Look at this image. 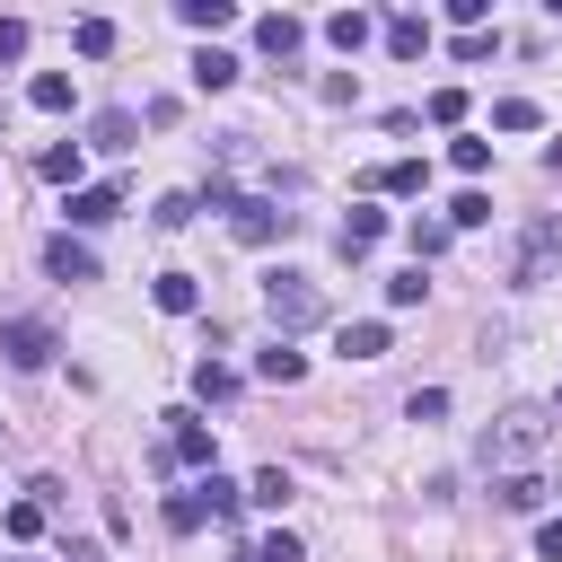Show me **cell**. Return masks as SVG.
<instances>
[{
  "instance_id": "obj_14",
  "label": "cell",
  "mask_w": 562,
  "mask_h": 562,
  "mask_svg": "<svg viewBox=\"0 0 562 562\" xmlns=\"http://www.w3.org/2000/svg\"><path fill=\"white\" fill-rule=\"evenodd\" d=\"M158 307H167V316H193V307H202V281H193V272H158Z\"/></svg>"
},
{
  "instance_id": "obj_26",
  "label": "cell",
  "mask_w": 562,
  "mask_h": 562,
  "mask_svg": "<svg viewBox=\"0 0 562 562\" xmlns=\"http://www.w3.org/2000/svg\"><path fill=\"white\" fill-rule=\"evenodd\" d=\"M132 132H140V123H132L123 105H114V114H97V149H132Z\"/></svg>"
},
{
  "instance_id": "obj_25",
  "label": "cell",
  "mask_w": 562,
  "mask_h": 562,
  "mask_svg": "<svg viewBox=\"0 0 562 562\" xmlns=\"http://www.w3.org/2000/svg\"><path fill=\"white\" fill-rule=\"evenodd\" d=\"M0 527H9L18 544H35V536H44V501H9V518H0Z\"/></svg>"
},
{
  "instance_id": "obj_30",
  "label": "cell",
  "mask_w": 562,
  "mask_h": 562,
  "mask_svg": "<svg viewBox=\"0 0 562 562\" xmlns=\"http://www.w3.org/2000/svg\"><path fill=\"white\" fill-rule=\"evenodd\" d=\"M492 123H501V132H536V105H527V97H501Z\"/></svg>"
},
{
  "instance_id": "obj_20",
  "label": "cell",
  "mask_w": 562,
  "mask_h": 562,
  "mask_svg": "<svg viewBox=\"0 0 562 562\" xmlns=\"http://www.w3.org/2000/svg\"><path fill=\"white\" fill-rule=\"evenodd\" d=\"M378 184H386V193H422V184H430V167H422V158H386V167H378Z\"/></svg>"
},
{
  "instance_id": "obj_37",
  "label": "cell",
  "mask_w": 562,
  "mask_h": 562,
  "mask_svg": "<svg viewBox=\"0 0 562 562\" xmlns=\"http://www.w3.org/2000/svg\"><path fill=\"white\" fill-rule=\"evenodd\" d=\"M26 53V18H0V61H18Z\"/></svg>"
},
{
  "instance_id": "obj_1",
  "label": "cell",
  "mask_w": 562,
  "mask_h": 562,
  "mask_svg": "<svg viewBox=\"0 0 562 562\" xmlns=\"http://www.w3.org/2000/svg\"><path fill=\"white\" fill-rule=\"evenodd\" d=\"M544 439H553V413H544V404H509V413H501V422L483 430V465L518 474V465H527V457H536Z\"/></svg>"
},
{
  "instance_id": "obj_22",
  "label": "cell",
  "mask_w": 562,
  "mask_h": 562,
  "mask_svg": "<svg viewBox=\"0 0 562 562\" xmlns=\"http://www.w3.org/2000/svg\"><path fill=\"white\" fill-rule=\"evenodd\" d=\"M483 220H492V193H474V184H465V193L448 202V228H483Z\"/></svg>"
},
{
  "instance_id": "obj_21",
  "label": "cell",
  "mask_w": 562,
  "mask_h": 562,
  "mask_svg": "<svg viewBox=\"0 0 562 562\" xmlns=\"http://www.w3.org/2000/svg\"><path fill=\"white\" fill-rule=\"evenodd\" d=\"M193 395H202V404H228V395H237V369L202 360V369H193Z\"/></svg>"
},
{
  "instance_id": "obj_5",
  "label": "cell",
  "mask_w": 562,
  "mask_h": 562,
  "mask_svg": "<svg viewBox=\"0 0 562 562\" xmlns=\"http://www.w3.org/2000/svg\"><path fill=\"white\" fill-rule=\"evenodd\" d=\"M228 228H237L246 246H272V237H290V211H272V202L237 193V202H228Z\"/></svg>"
},
{
  "instance_id": "obj_18",
  "label": "cell",
  "mask_w": 562,
  "mask_h": 562,
  "mask_svg": "<svg viewBox=\"0 0 562 562\" xmlns=\"http://www.w3.org/2000/svg\"><path fill=\"white\" fill-rule=\"evenodd\" d=\"M202 518H211V501H202V483H193V492H167V527H176V536H193Z\"/></svg>"
},
{
  "instance_id": "obj_35",
  "label": "cell",
  "mask_w": 562,
  "mask_h": 562,
  "mask_svg": "<svg viewBox=\"0 0 562 562\" xmlns=\"http://www.w3.org/2000/svg\"><path fill=\"white\" fill-rule=\"evenodd\" d=\"M448 413V386H413V422H439Z\"/></svg>"
},
{
  "instance_id": "obj_28",
  "label": "cell",
  "mask_w": 562,
  "mask_h": 562,
  "mask_svg": "<svg viewBox=\"0 0 562 562\" xmlns=\"http://www.w3.org/2000/svg\"><path fill=\"white\" fill-rule=\"evenodd\" d=\"M404 237H413V263H430V255H439V246H448V220H413V228H404Z\"/></svg>"
},
{
  "instance_id": "obj_27",
  "label": "cell",
  "mask_w": 562,
  "mask_h": 562,
  "mask_svg": "<svg viewBox=\"0 0 562 562\" xmlns=\"http://www.w3.org/2000/svg\"><path fill=\"white\" fill-rule=\"evenodd\" d=\"M35 167H44V176H53V184H79V140H61V149H44V158H35Z\"/></svg>"
},
{
  "instance_id": "obj_32",
  "label": "cell",
  "mask_w": 562,
  "mask_h": 562,
  "mask_svg": "<svg viewBox=\"0 0 562 562\" xmlns=\"http://www.w3.org/2000/svg\"><path fill=\"white\" fill-rule=\"evenodd\" d=\"M422 290H430V281H422V263H413V272L386 281V307H422Z\"/></svg>"
},
{
  "instance_id": "obj_16",
  "label": "cell",
  "mask_w": 562,
  "mask_h": 562,
  "mask_svg": "<svg viewBox=\"0 0 562 562\" xmlns=\"http://www.w3.org/2000/svg\"><path fill=\"white\" fill-rule=\"evenodd\" d=\"M228 79H237V53L202 44V53H193V88H228Z\"/></svg>"
},
{
  "instance_id": "obj_10",
  "label": "cell",
  "mask_w": 562,
  "mask_h": 562,
  "mask_svg": "<svg viewBox=\"0 0 562 562\" xmlns=\"http://www.w3.org/2000/svg\"><path fill=\"white\" fill-rule=\"evenodd\" d=\"M369 35H378V18H369V9H334V18H325V44H342V53H360Z\"/></svg>"
},
{
  "instance_id": "obj_19",
  "label": "cell",
  "mask_w": 562,
  "mask_h": 562,
  "mask_svg": "<svg viewBox=\"0 0 562 562\" xmlns=\"http://www.w3.org/2000/svg\"><path fill=\"white\" fill-rule=\"evenodd\" d=\"M70 44H79L88 61H105V53H114V18H79V26H70Z\"/></svg>"
},
{
  "instance_id": "obj_24",
  "label": "cell",
  "mask_w": 562,
  "mask_h": 562,
  "mask_svg": "<svg viewBox=\"0 0 562 562\" xmlns=\"http://www.w3.org/2000/svg\"><path fill=\"white\" fill-rule=\"evenodd\" d=\"M492 492H501V509H536V501H544V483H536V474H501Z\"/></svg>"
},
{
  "instance_id": "obj_15",
  "label": "cell",
  "mask_w": 562,
  "mask_h": 562,
  "mask_svg": "<svg viewBox=\"0 0 562 562\" xmlns=\"http://www.w3.org/2000/svg\"><path fill=\"white\" fill-rule=\"evenodd\" d=\"M334 342H342V360H378V351H386V325H378V316H360V325H342Z\"/></svg>"
},
{
  "instance_id": "obj_31",
  "label": "cell",
  "mask_w": 562,
  "mask_h": 562,
  "mask_svg": "<svg viewBox=\"0 0 562 562\" xmlns=\"http://www.w3.org/2000/svg\"><path fill=\"white\" fill-rule=\"evenodd\" d=\"M448 158H457L465 176H483V167H492V140H474V132H465V140H448Z\"/></svg>"
},
{
  "instance_id": "obj_36",
  "label": "cell",
  "mask_w": 562,
  "mask_h": 562,
  "mask_svg": "<svg viewBox=\"0 0 562 562\" xmlns=\"http://www.w3.org/2000/svg\"><path fill=\"white\" fill-rule=\"evenodd\" d=\"M202 501H211V509H220V518H228V509H237V501H246V492H237V483H220V474H202Z\"/></svg>"
},
{
  "instance_id": "obj_8",
  "label": "cell",
  "mask_w": 562,
  "mask_h": 562,
  "mask_svg": "<svg viewBox=\"0 0 562 562\" xmlns=\"http://www.w3.org/2000/svg\"><path fill=\"white\" fill-rule=\"evenodd\" d=\"M255 44H263V53H272V61H290V53H299V44H307V26H299V18H290V9H272V18H255Z\"/></svg>"
},
{
  "instance_id": "obj_34",
  "label": "cell",
  "mask_w": 562,
  "mask_h": 562,
  "mask_svg": "<svg viewBox=\"0 0 562 562\" xmlns=\"http://www.w3.org/2000/svg\"><path fill=\"white\" fill-rule=\"evenodd\" d=\"M255 562H299V536H290V527H272V536L255 544Z\"/></svg>"
},
{
  "instance_id": "obj_11",
  "label": "cell",
  "mask_w": 562,
  "mask_h": 562,
  "mask_svg": "<svg viewBox=\"0 0 562 562\" xmlns=\"http://www.w3.org/2000/svg\"><path fill=\"white\" fill-rule=\"evenodd\" d=\"M386 53L395 61H422L430 53V18H386Z\"/></svg>"
},
{
  "instance_id": "obj_6",
  "label": "cell",
  "mask_w": 562,
  "mask_h": 562,
  "mask_svg": "<svg viewBox=\"0 0 562 562\" xmlns=\"http://www.w3.org/2000/svg\"><path fill=\"white\" fill-rule=\"evenodd\" d=\"M114 211H123V184H79L70 193V228H105Z\"/></svg>"
},
{
  "instance_id": "obj_4",
  "label": "cell",
  "mask_w": 562,
  "mask_h": 562,
  "mask_svg": "<svg viewBox=\"0 0 562 562\" xmlns=\"http://www.w3.org/2000/svg\"><path fill=\"white\" fill-rule=\"evenodd\" d=\"M0 351H9V369H44L53 360V325L44 316H9L0 325Z\"/></svg>"
},
{
  "instance_id": "obj_13",
  "label": "cell",
  "mask_w": 562,
  "mask_h": 562,
  "mask_svg": "<svg viewBox=\"0 0 562 562\" xmlns=\"http://www.w3.org/2000/svg\"><path fill=\"white\" fill-rule=\"evenodd\" d=\"M378 237H386V211H369V202H360V211L342 220V255H369Z\"/></svg>"
},
{
  "instance_id": "obj_29",
  "label": "cell",
  "mask_w": 562,
  "mask_h": 562,
  "mask_svg": "<svg viewBox=\"0 0 562 562\" xmlns=\"http://www.w3.org/2000/svg\"><path fill=\"white\" fill-rule=\"evenodd\" d=\"M246 501H263V509H281V501H290V474H281V465H263V474L246 483Z\"/></svg>"
},
{
  "instance_id": "obj_23",
  "label": "cell",
  "mask_w": 562,
  "mask_h": 562,
  "mask_svg": "<svg viewBox=\"0 0 562 562\" xmlns=\"http://www.w3.org/2000/svg\"><path fill=\"white\" fill-rule=\"evenodd\" d=\"M255 369H263V378H272V386H299V369H307V360H299V351H290V342H272V351H263V360H255Z\"/></svg>"
},
{
  "instance_id": "obj_33",
  "label": "cell",
  "mask_w": 562,
  "mask_h": 562,
  "mask_svg": "<svg viewBox=\"0 0 562 562\" xmlns=\"http://www.w3.org/2000/svg\"><path fill=\"white\" fill-rule=\"evenodd\" d=\"M430 123H465V88H430Z\"/></svg>"
},
{
  "instance_id": "obj_9",
  "label": "cell",
  "mask_w": 562,
  "mask_h": 562,
  "mask_svg": "<svg viewBox=\"0 0 562 562\" xmlns=\"http://www.w3.org/2000/svg\"><path fill=\"white\" fill-rule=\"evenodd\" d=\"M176 430H167V448H176V465H211V430L193 422V413H167Z\"/></svg>"
},
{
  "instance_id": "obj_17",
  "label": "cell",
  "mask_w": 562,
  "mask_h": 562,
  "mask_svg": "<svg viewBox=\"0 0 562 562\" xmlns=\"http://www.w3.org/2000/svg\"><path fill=\"white\" fill-rule=\"evenodd\" d=\"M35 114H70V70H35Z\"/></svg>"
},
{
  "instance_id": "obj_38",
  "label": "cell",
  "mask_w": 562,
  "mask_h": 562,
  "mask_svg": "<svg viewBox=\"0 0 562 562\" xmlns=\"http://www.w3.org/2000/svg\"><path fill=\"white\" fill-rule=\"evenodd\" d=\"M536 553H544V562H562V518H544V527H536Z\"/></svg>"
},
{
  "instance_id": "obj_7",
  "label": "cell",
  "mask_w": 562,
  "mask_h": 562,
  "mask_svg": "<svg viewBox=\"0 0 562 562\" xmlns=\"http://www.w3.org/2000/svg\"><path fill=\"white\" fill-rule=\"evenodd\" d=\"M44 272H53V281H97V255H88V246L61 228V237L44 246Z\"/></svg>"
},
{
  "instance_id": "obj_2",
  "label": "cell",
  "mask_w": 562,
  "mask_h": 562,
  "mask_svg": "<svg viewBox=\"0 0 562 562\" xmlns=\"http://www.w3.org/2000/svg\"><path fill=\"white\" fill-rule=\"evenodd\" d=\"M263 316L281 325V342L290 334H307V325H325V290L307 281V272H290V263H272L263 272Z\"/></svg>"
},
{
  "instance_id": "obj_12",
  "label": "cell",
  "mask_w": 562,
  "mask_h": 562,
  "mask_svg": "<svg viewBox=\"0 0 562 562\" xmlns=\"http://www.w3.org/2000/svg\"><path fill=\"white\" fill-rule=\"evenodd\" d=\"M176 18H184L193 35H220V26H237V9H228V0H176Z\"/></svg>"
},
{
  "instance_id": "obj_3",
  "label": "cell",
  "mask_w": 562,
  "mask_h": 562,
  "mask_svg": "<svg viewBox=\"0 0 562 562\" xmlns=\"http://www.w3.org/2000/svg\"><path fill=\"white\" fill-rule=\"evenodd\" d=\"M553 255H562V220H536V228L518 237V255H509V281H518V290H536V281L553 272Z\"/></svg>"
}]
</instances>
